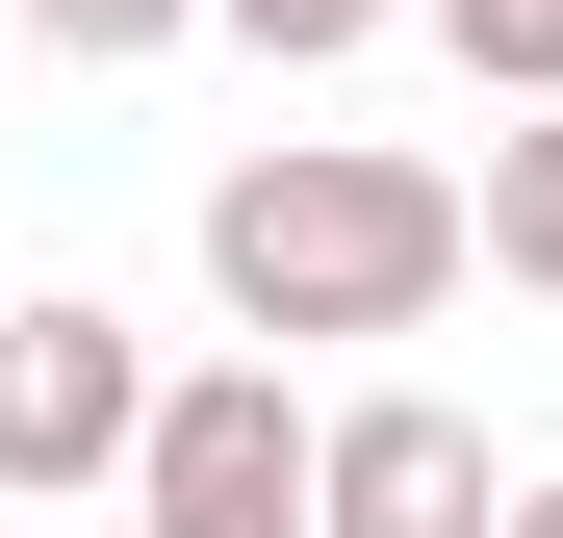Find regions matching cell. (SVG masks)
<instances>
[{"mask_svg":"<svg viewBox=\"0 0 563 538\" xmlns=\"http://www.w3.org/2000/svg\"><path fill=\"white\" fill-rule=\"evenodd\" d=\"M206 283H231V333H435L461 179L435 154H358V129H282V154L206 179Z\"/></svg>","mask_w":563,"mask_h":538,"instance_id":"6da1fadb","label":"cell"},{"mask_svg":"<svg viewBox=\"0 0 563 538\" xmlns=\"http://www.w3.org/2000/svg\"><path fill=\"white\" fill-rule=\"evenodd\" d=\"M129 410H154V359L103 283H26L0 308V487H129Z\"/></svg>","mask_w":563,"mask_h":538,"instance_id":"7a4b0ae2","label":"cell"},{"mask_svg":"<svg viewBox=\"0 0 563 538\" xmlns=\"http://www.w3.org/2000/svg\"><path fill=\"white\" fill-rule=\"evenodd\" d=\"M308 538H487V436H461L435 385L308 410Z\"/></svg>","mask_w":563,"mask_h":538,"instance_id":"3957f363","label":"cell"},{"mask_svg":"<svg viewBox=\"0 0 563 538\" xmlns=\"http://www.w3.org/2000/svg\"><path fill=\"white\" fill-rule=\"evenodd\" d=\"M129 513H308V410H282V359H206V385L129 410Z\"/></svg>","mask_w":563,"mask_h":538,"instance_id":"277c9868","label":"cell"},{"mask_svg":"<svg viewBox=\"0 0 563 538\" xmlns=\"http://www.w3.org/2000/svg\"><path fill=\"white\" fill-rule=\"evenodd\" d=\"M461 256H512V283L563 308V103H512V129H487V206H461Z\"/></svg>","mask_w":563,"mask_h":538,"instance_id":"5b68a950","label":"cell"},{"mask_svg":"<svg viewBox=\"0 0 563 538\" xmlns=\"http://www.w3.org/2000/svg\"><path fill=\"white\" fill-rule=\"evenodd\" d=\"M435 52L487 77V103H563V0H435Z\"/></svg>","mask_w":563,"mask_h":538,"instance_id":"8992f818","label":"cell"},{"mask_svg":"<svg viewBox=\"0 0 563 538\" xmlns=\"http://www.w3.org/2000/svg\"><path fill=\"white\" fill-rule=\"evenodd\" d=\"M0 26H52L77 77H129V52H179V26H206V0H0Z\"/></svg>","mask_w":563,"mask_h":538,"instance_id":"52a82bcc","label":"cell"},{"mask_svg":"<svg viewBox=\"0 0 563 538\" xmlns=\"http://www.w3.org/2000/svg\"><path fill=\"white\" fill-rule=\"evenodd\" d=\"M231 26H256V52H282V77H333V52H358V26H385V0H231Z\"/></svg>","mask_w":563,"mask_h":538,"instance_id":"ba28073f","label":"cell"},{"mask_svg":"<svg viewBox=\"0 0 563 538\" xmlns=\"http://www.w3.org/2000/svg\"><path fill=\"white\" fill-rule=\"evenodd\" d=\"M129 538H308V513H129Z\"/></svg>","mask_w":563,"mask_h":538,"instance_id":"9c48e42d","label":"cell"},{"mask_svg":"<svg viewBox=\"0 0 563 538\" xmlns=\"http://www.w3.org/2000/svg\"><path fill=\"white\" fill-rule=\"evenodd\" d=\"M487 538H563V487H487Z\"/></svg>","mask_w":563,"mask_h":538,"instance_id":"30bf717a","label":"cell"}]
</instances>
